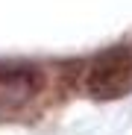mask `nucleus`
I'll use <instances>...</instances> for the list:
<instances>
[{
  "label": "nucleus",
  "mask_w": 132,
  "mask_h": 135,
  "mask_svg": "<svg viewBox=\"0 0 132 135\" xmlns=\"http://www.w3.org/2000/svg\"><path fill=\"white\" fill-rule=\"evenodd\" d=\"M41 88V74L38 68H0V103L18 106L27 103L32 94H38Z\"/></svg>",
  "instance_id": "obj_2"
},
{
  "label": "nucleus",
  "mask_w": 132,
  "mask_h": 135,
  "mask_svg": "<svg viewBox=\"0 0 132 135\" xmlns=\"http://www.w3.org/2000/svg\"><path fill=\"white\" fill-rule=\"evenodd\" d=\"M88 94H94L97 100H112L120 97L126 88H132V56L126 47H115L103 53L85 76Z\"/></svg>",
  "instance_id": "obj_1"
}]
</instances>
